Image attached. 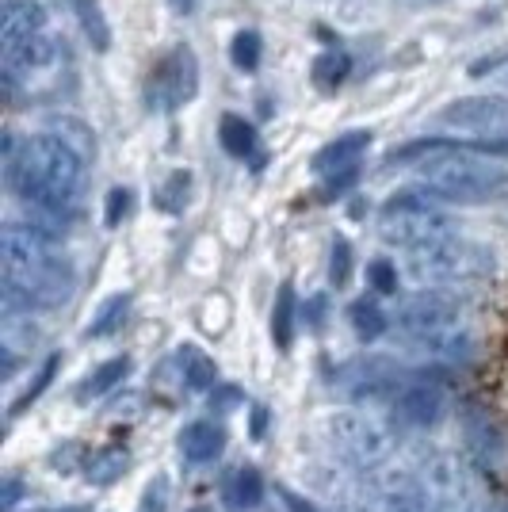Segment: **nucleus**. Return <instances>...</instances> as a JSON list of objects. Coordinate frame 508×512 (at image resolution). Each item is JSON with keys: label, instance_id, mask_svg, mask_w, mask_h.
Wrapping results in <instances>:
<instances>
[{"label": "nucleus", "instance_id": "nucleus-19", "mask_svg": "<svg viewBox=\"0 0 508 512\" xmlns=\"http://www.w3.org/2000/svg\"><path fill=\"white\" fill-rule=\"evenodd\" d=\"M272 337L279 348H291L295 341V287L283 283L276 295V310H272Z\"/></svg>", "mask_w": 508, "mask_h": 512}, {"label": "nucleus", "instance_id": "nucleus-16", "mask_svg": "<svg viewBox=\"0 0 508 512\" xmlns=\"http://www.w3.org/2000/svg\"><path fill=\"white\" fill-rule=\"evenodd\" d=\"M46 130H50L54 138H62L69 150L81 153L85 161L96 157V138H92V130H88L81 119H73V115H54V119L46 123Z\"/></svg>", "mask_w": 508, "mask_h": 512}, {"label": "nucleus", "instance_id": "nucleus-11", "mask_svg": "<svg viewBox=\"0 0 508 512\" xmlns=\"http://www.w3.org/2000/svg\"><path fill=\"white\" fill-rule=\"evenodd\" d=\"M0 50H4V73H12L16 81L31 77V73H46L58 62V43L46 31H35V35H27L12 46H0Z\"/></svg>", "mask_w": 508, "mask_h": 512}, {"label": "nucleus", "instance_id": "nucleus-15", "mask_svg": "<svg viewBox=\"0 0 508 512\" xmlns=\"http://www.w3.org/2000/svg\"><path fill=\"white\" fill-rule=\"evenodd\" d=\"M371 146V134L367 130H352V134H340L337 142H329V146H321L314 153V172H337V169H348V165H356L360 161V153H367Z\"/></svg>", "mask_w": 508, "mask_h": 512}, {"label": "nucleus", "instance_id": "nucleus-23", "mask_svg": "<svg viewBox=\"0 0 508 512\" xmlns=\"http://www.w3.org/2000/svg\"><path fill=\"white\" fill-rule=\"evenodd\" d=\"M180 363H184V379H188L191 390H207V386H218V367H214V360H207L199 348L184 344V348H180Z\"/></svg>", "mask_w": 508, "mask_h": 512}, {"label": "nucleus", "instance_id": "nucleus-27", "mask_svg": "<svg viewBox=\"0 0 508 512\" xmlns=\"http://www.w3.org/2000/svg\"><path fill=\"white\" fill-rule=\"evenodd\" d=\"M230 54H233V65H237L241 73H253L256 65H260V54H264L260 31H237L230 43Z\"/></svg>", "mask_w": 508, "mask_h": 512}, {"label": "nucleus", "instance_id": "nucleus-4", "mask_svg": "<svg viewBox=\"0 0 508 512\" xmlns=\"http://www.w3.org/2000/svg\"><path fill=\"white\" fill-rule=\"evenodd\" d=\"M394 318L409 341L447 352V356H466V337L459 333V318H463L459 302L440 291H421V295L405 299Z\"/></svg>", "mask_w": 508, "mask_h": 512}, {"label": "nucleus", "instance_id": "nucleus-13", "mask_svg": "<svg viewBox=\"0 0 508 512\" xmlns=\"http://www.w3.org/2000/svg\"><path fill=\"white\" fill-rule=\"evenodd\" d=\"M463 432H466V451L474 455V463L478 467H493L497 459H501V432L489 425L486 413H478V409H470L463 417Z\"/></svg>", "mask_w": 508, "mask_h": 512}, {"label": "nucleus", "instance_id": "nucleus-35", "mask_svg": "<svg viewBox=\"0 0 508 512\" xmlns=\"http://www.w3.org/2000/svg\"><path fill=\"white\" fill-rule=\"evenodd\" d=\"M241 406V390L237 386H214L211 394V409H218V413H230V409Z\"/></svg>", "mask_w": 508, "mask_h": 512}, {"label": "nucleus", "instance_id": "nucleus-40", "mask_svg": "<svg viewBox=\"0 0 508 512\" xmlns=\"http://www.w3.org/2000/svg\"><path fill=\"white\" fill-rule=\"evenodd\" d=\"M188 512H214V509H207V505H195V509H188Z\"/></svg>", "mask_w": 508, "mask_h": 512}, {"label": "nucleus", "instance_id": "nucleus-38", "mask_svg": "<svg viewBox=\"0 0 508 512\" xmlns=\"http://www.w3.org/2000/svg\"><path fill=\"white\" fill-rule=\"evenodd\" d=\"M264 428H268V409L253 406V440H264Z\"/></svg>", "mask_w": 508, "mask_h": 512}, {"label": "nucleus", "instance_id": "nucleus-30", "mask_svg": "<svg viewBox=\"0 0 508 512\" xmlns=\"http://www.w3.org/2000/svg\"><path fill=\"white\" fill-rule=\"evenodd\" d=\"M58 367H62V356H46L43 371L35 375V383H31V386H27V390H23V394H20V402H12V413H23V409L31 406V402H35V398L43 394L46 386H50V379L58 375Z\"/></svg>", "mask_w": 508, "mask_h": 512}, {"label": "nucleus", "instance_id": "nucleus-20", "mask_svg": "<svg viewBox=\"0 0 508 512\" xmlns=\"http://www.w3.org/2000/svg\"><path fill=\"white\" fill-rule=\"evenodd\" d=\"M73 12L81 20V31L88 35V43L96 46V50H107L111 46V27H107L100 4L96 0H73Z\"/></svg>", "mask_w": 508, "mask_h": 512}, {"label": "nucleus", "instance_id": "nucleus-12", "mask_svg": "<svg viewBox=\"0 0 508 512\" xmlns=\"http://www.w3.org/2000/svg\"><path fill=\"white\" fill-rule=\"evenodd\" d=\"M46 27V12L39 0H4L0 8V46H12L43 31Z\"/></svg>", "mask_w": 508, "mask_h": 512}, {"label": "nucleus", "instance_id": "nucleus-24", "mask_svg": "<svg viewBox=\"0 0 508 512\" xmlns=\"http://www.w3.org/2000/svg\"><path fill=\"white\" fill-rule=\"evenodd\" d=\"M348 318H352V325H356L360 341H379L382 333H386V314H382L371 299L352 302V306H348Z\"/></svg>", "mask_w": 508, "mask_h": 512}, {"label": "nucleus", "instance_id": "nucleus-3", "mask_svg": "<svg viewBox=\"0 0 508 512\" xmlns=\"http://www.w3.org/2000/svg\"><path fill=\"white\" fill-rule=\"evenodd\" d=\"M497 260L486 245L466 241V237H440L432 245L409 249V272L432 283V287H466V283H482L493 276Z\"/></svg>", "mask_w": 508, "mask_h": 512}, {"label": "nucleus", "instance_id": "nucleus-22", "mask_svg": "<svg viewBox=\"0 0 508 512\" xmlns=\"http://www.w3.org/2000/svg\"><path fill=\"white\" fill-rule=\"evenodd\" d=\"M127 371H130L127 356H115V360H107L104 367H96V371L88 375V383L81 386V394H77V398H100V394H107L111 386L123 383V379H127Z\"/></svg>", "mask_w": 508, "mask_h": 512}, {"label": "nucleus", "instance_id": "nucleus-41", "mask_svg": "<svg viewBox=\"0 0 508 512\" xmlns=\"http://www.w3.org/2000/svg\"><path fill=\"white\" fill-rule=\"evenodd\" d=\"M486 512H508L505 505H493V509H486Z\"/></svg>", "mask_w": 508, "mask_h": 512}, {"label": "nucleus", "instance_id": "nucleus-2", "mask_svg": "<svg viewBox=\"0 0 508 512\" xmlns=\"http://www.w3.org/2000/svg\"><path fill=\"white\" fill-rule=\"evenodd\" d=\"M85 165V157L69 150L50 130L23 142L20 150H16V138L4 134V180H8L12 195H20L31 207L73 211V203L81 195V180H85Z\"/></svg>", "mask_w": 508, "mask_h": 512}, {"label": "nucleus", "instance_id": "nucleus-33", "mask_svg": "<svg viewBox=\"0 0 508 512\" xmlns=\"http://www.w3.org/2000/svg\"><path fill=\"white\" fill-rule=\"evenodd\" d=\"M356 176H360V169L356 165H348V169H337L329 172V180H325V188H321V195L325 199H337V195H344L352 184H356Z\"/></svg>", "mask_w": 508, "mask_h": 512}, {"label": "nucleus", "instance_id": "nucleus-31", "mask_svg": "<svg viewBox=\"0 0 508 512\" xmlns=\"http://www.w3.org/2000/svg\"><path fill=\"white\" fill-rule=\"evenodd\" d=\"M329 276H333V283H337V287H344V283H348V276H352V245H348L344 237H337V241H333Z\"/></svg>", "mask_w": 508, "mask_h": 512}, {"label": "nucleus", "instance_id": "nucleus-37", "mask_svg": "<svg viewBox=\"0 0 508 512\" xmlns=\"http://www.w3.org/2000/svg\"><path fill=\"white\" fill-rule=\"evenodd\" d=\"M279 493H283V501H287V509L291 512H318L306 497H298V493H291V490H279Z\"/></svg>", "mask_w": 508, "mask_h": 512}, {"label": "nucleus", "instance_id": "nucleus-25", "mask_svg": "<svg viewBox=\"0 0 508 512\" xmlns=\"http://www.w3.org/2000/svg\"><path fill=\"white\" fill-rule=\"evenodd\" d=\"M348 69H352L348 54H340V50H329V54H321L318 62H314L310 77H314V85H318L321 92H337V85L344 81V77H348Z\"/></svg>", "mask_w": 508, "mask_h": 512}, {"label": "nucleus", "instance_id": "nucleus-21", "mask_svg": "<svg viewBox=\"0 0 508 512\" xmlns=\"http://www.w3.org/2000/svg\"><path fill=\"white\" fill-rule=\"evenodd\" d=\"M127 314H130V295H111V299L96 310V318L88 325V337H111V333H119Z\"/></svg>", "mask_w": 508, "mask_h": 512}, {"label": "nucleus", "instance_id": "nucleus-5", "mask_svg": "<svg viewBox=\"0 0 508 512\" xmlns=\"http://www.w3.org/2000/svg\"><path fill=\"white\" fill-rule=\"evenodd\" d=\"M69 295H73V268L58 256H50L35 268H23V272H4L0 279L4 318L31 314V310H54Z\"/></svg>", "mask_w": 508, "mask_h": 512}, {"label": "nucleus", "instance_id": "nucleus-7", "mask_svg": "<svg viewBox=\"0 0 508 512\" xmlns=\"http://www.w3.org/2000/svg\"><path fill=\"white\" fill-rule=\"evenodd\" d=\"M199 88V62H195V50L191 46H176L169 50L161 65L153 69L149 77V107H161V111H172V107L188 104Z\"/></svg>", "mask_w": 508, "mask_h": 512}, {"label": "nucleus", "instance_id": "nucleus-34", "mask_svg": "<svg viewBox=\"0 0 508 512\" xmlns=\"http://www.w3.org/2000/svg\"><path fill=\"white\" fill-rule=\"evenodd\" d=\"M127 211H130V192L127 188H115V192L107 195V226H119L123 218H127Z\"/></svg>", "mask_w": 508, "mask_h": 512}, {"label": "nucleus", "instance_id": "nucleus-14", "mask_svg": "<svg viewBox=\"0 0 508 512\" xmlns=\"http://www.w3.org/2000/svg\"><path fill=\"white\" fill-rule=\"evenodd\" d=\"M226 448V428L214 421H195L180 432V451L188 463H211Z\"/></svg>", "mask_w": 508, "mask_h": 512}, {"label": "nucleus", "instance_id": "nucleus-26", "mask_svg": "<svg viewBox=\"0 0 508 512\" xmlns=\"http://www.w3.org/2000/svg\"><path fill=\"white\" fill-rule=\"evenodd\" d=\"M230 501L237 509H256L264 501V482H260L256 467H237L230 482Z\"/></svg>", "mask_w": 508, "mask_h": 512}, {"label": "nucleus", "instance_id": "nucleus-10", "mask_svg": "<svg viewBox=\"0 0 508 512\" xmlns=\"http://www.w3.org/2000/svg\"><path fill=\"white\" fill-rule=\"evenodd\" d=\"M444 409H447L444 390H440L436 383H428V379L402 386V390L394 394V413H398V421L409 428L436 425V421L444 417Z\"/></svg>", "mask_w": 508, "mask_h": 512}, {"label": "nucleus", "instance_id": "nucleus-39", "mask_svg": "<svg viewBox=\"0 0 508 512\" xmlns=\"http://www.w3.org/2000/svg\"><path fill=\"white\" fill-rule=\"evenodd\" d=\"M172 8L176 12H191V0H172Z\"/></svg>", "mask_w": 508, "mask_h": 512}, {"label": "nucleus", "instance_id": "nucleus-32", "mask_svg": "<svg viewBox=\"0 0 508 512\" xmlns=\"http://www.w3.org/2000/svg\"><path fill=\"white\" fill-rule=\"evenodd\" d=\"M367 279H371V287H375L379 295H394V291H398V268H394L390 260H371Z\"/></svg>", "mask_w": 508, "mask_h": 512}, {"label": "nucleus", "instance_id": "nucleus-9", "mask_svg": "<svg viewBox=\"0 0 508 512\" xmlns=\"http://www.w3.org/2000/svg\"><path fill=\"white\" fill-rule=\"evenodd\" d=\"M54 256V237L35 222H8L0 234V264L4 272H23Z\"/></svg>", "mask_w": 508, "mask_h": 512}, {"label": "nucleus", "instance_id": "nucleus-6", "mask_svg": "<svg viewBox=\"0 0 508 512\" xmlns=\"http://www.w3.org/2000/svg\"><path fill=\"white\" fill-rule=\"evenodd\" d=\"M379 234L390 241V245H402V249H421V245H432L440 237H451L455 226L428 195L421 192H402L394 195L379 214Z\"/></svg>", "mask_w": 508, "mask_h": 512}, {"label": "nucleus", "instance_id": "nucleus-8", "mask_svg": "<svg viewBox=\"0 0 508 512\" xmlns=\"http://www.w3.org/2000/svg\"><path fill=\"white\" fill-rule=\"evenodd\" d=\"M440 123L470 138H508L505 96H463L440 111Z\"/></svg>", "mask_w": 508, "mask_h": 512}, {"label": "nucleus", "instance_id": "nucleus-1", "mask_svg": "<svg viewBox=\"0 0 508 512\" xmlns=\"http://www.w3.org/2000/svg\"><path fill=\"white\" fill-rule=\"evenodd\" d=\"M489 153H508V138H470V142L428 138L394 150L390 165L424 157L417 165V180L428 195L447 203H486L508 192V169L489 161Z\"/></svg>", "mask_w": 508, "mask_h": 512}, {"label": "nucleus", "instance_id": "nucleus-28", "mask_svg": "<svg viewBox=\"0 0 508 512\" xmlns=\"http://www.w3.org/2000/svg\"><path fill=\"white\" fill-rule=\"evenodd\" d=\"M390 512H436V505H432V493L424 490V486H417V482H405V486H398V490L390 493Z\"/></svg>", "mask_w": 508, "mask_h": 512}, {"label": "nucleus", "instance_id": "nucleus-36", "mask_svg": "<svg viewBox=\"0 0 508 512\" xmlns=\"http://www.w3.org/2000/svg\"><path fill=\"white\" fill-rule=\"evenodd\" d=\"M20 478H4V490H0V501H4V509H12L16 501H20Z\"/></svg>", "mask_w": 508, "mask_h": 512}, {"label": "nucleus", "instance_id": "nucleus-29", "mask_svg": "<svg viewBox=\"0 0 508 512\" xmlns=\"http://www.w3.org/2000/svg\"><path fill=\"white\" fill-rule=\"evenodd\" d=\"M188 188H191V172H172L169 180H165V188L157 192V207L161 211H184V203H188Z\"/></svg>", "mask_w": 508, "mask_h": 512}, {"label": "nucleus", "instance_id": "nucleus-17", "mask_svg": "<svg viewBox=\"0 0 508 512\" xmlns=\"http://www.w3.org/2000/svg\"><path fill=\"white\" fill-rule=\"evenodd\" d=\"M218 138H222V150L230 153V157H249V153L256 150V130H253V123L241 119V115H222Z\"/></svg>", "mask_w": 508, "mask_h": 512}, {"label": "nucleus", "instance_id": "nucleus-18", "mask_svg": "<svg viewBox=\"0 0 508 512\" xmlns=\"http://www.w3.org/2000/svg\"><path fill=\"white\" fill-rule=\"evenodd\" d=\"M85 474L92 486H111L115 478L127 474V455L119 448H104V451H92L85 459Z\"/></svg>", "mask_w": 508, "mask_h": 512}]
</instances>
